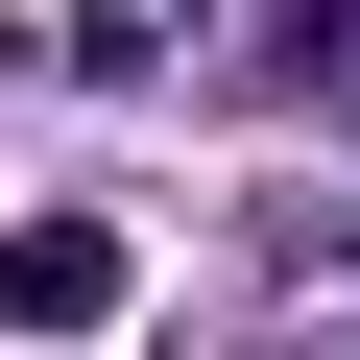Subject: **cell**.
I'll use <instances>...</instances> for the list:
<instances>
[{
    "mask_svg": "<svg viewBox=\"0 0 360 360\" xmlns=\"http://www.w3.org/2000/svg\"><path fill=\"white\" fill-rule=\"evenodd\" d=\"M72 312H120V240L96 217H25L0 240V336H72Z\"/></svg>",
    "mask_w": 360,
    "mask_h": 360,
    "instance_id": "6da1fadb",
    "label": "cell"
}]
</instances>
